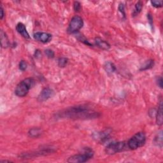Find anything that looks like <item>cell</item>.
Segmentation results:
<instances>
[{
	"mask_svg": "<svg viewBox=\"0 0 163 163\" xmlns=\"http://www.w3.org/2000/svg\"><path fill=\"white\" fill-rule=\"evenodd\" d=\"M77 39H78L79 41H80V42H82V43H85L86 45H89V46H92L91 44L89 42V41H88L87 39L84 37H83L82 34H77Z\"/></svg>",
	"mask_w": 163,
	"mask_h": 163,
	"instance_id": "cell-19",
	"label": "cell"
},
{
	"mask_svg": "<svg viewBox=\"0 0 163 163\" xmlns=\"http://www.w3.org/2000/svg\"><path fill=\"white\" fill-rule=\"evenodd\" d=\"M146 142V135L143 132H139L128 140L127 142V148L131 150H136L143 147Z\"/></svg>",
	"mask_w": 163,
	"mask_h": 163,
	"instance_id": "cell-3",
	"label": "cell"
},
{
	"mask_svg": "<svg viewBox=\"0 0 163 163\" xmlns=\"http://www.w3.org/2000/svg\"><path fill=\"white\" fill-rule=\"evenodd\" d=\"M142 7H143V3L142 1H138L137 3H136L134 7V10L133 13V15L136 16L138 15L140 13V12L142 10Z\"/></svg>",
	"mask_w": 163,
	"mask_h": 163,
	"instance_id": "cell-17",
	"label": "cell"
},
{
	"mask_svg": "<svg viewBox=\"0 0 163 163\" xmlns=\"http://www.w3.org/2000/svg\"><path fill=\"white\" fill-rule=\"evenodd\" d=\"M73 8H74V10L75 12H80V9H81V4L78 1H75L74 3Z\"/></svg>",
	"mask_w": 163,
	"mask_h": 163,
	"instance_id": "cell-24",
	"label": "cell"
},
{
	"mask_svg": "<svg viewBox=\"0 0 163 163\" xmlns=\"http://www.w3.org/2000/svg\"><path fill=\"white\" fill-rule=\"evenodd\" d=\"M126 148H127V145L126 142H112L107 145L105 148V151L109 155H113L125 151Z\"/></svg>",
	"mask_w": 163,
	"mask_h": 163,
	"instance_id": "cell-5",
	"label": "cell"
},
{
	"mask_svg": "<svg viewBox=\"0 0 163 163\" xmlns=\"http://www.w3.org/2000/svg\"><path fill=\"white\" fill-rule=\"evenodd\" d=\"M83 26V20L82 17L76 15L73 17L69 22L67 31L69 34L77 33Z\"/></svg>",
	"mask_w": 163,
	"mask_h": 163,
	"instance_id": "cell-6",
	"label": "cell"
},
{
	"mask_svg": "<svg viewBox=\"0 0 163 163\" xmlns=\"http://www.w3.org/2000/svg\"><path fill=\"white\" fill-rule=\"evenodd\" d=\"M0 35H1V45L3 48H7L10 45V42L9 40H8V37L7 36V34L5 33H4L3 31H1V33H0Z\"/></svg>",
	"mask_w": 163,
	"mask_h": 163,
	"instance_id": "cell-13",
	"label": "cell"
},
{
	"mask_svg": "<svg viewBox=\"0 0 163 163\" xmlns=\"http://www.w3.org/2000/svg\"><path fill=\"white\" fill-rule=\"evenodd\" d=\"M151 4L153 7L156 8H161L162 7V1H152Z\"/></svg>",
	"mask_w": 163,
	"mask_h": 163,
	"instance_id": "cell-22",
	"label": "cell"
},
{
	"mask_svg": "<svg viewBox=\"0 0 163 163\" xmlns=\"http://www.w3.org/2000/svg\"><path fill=\"white\" fill-rule=\"evenodd\" d=\"M27 63H26V62L25 61H21L19 63V69L21 70V71H25V70L27 69Z\"/></svg>",
	"mask_w": 163,
	"mask_h": 163,
	"instance_id": "cell-21",
	"label": "cell"
},
{
	"mask_svg": "<svg viewBox=\"0 0 163 163\" xmlns=\"http://www.w3.org/2000/svg\"><path fill=\"white\" fill-rule=\"evenodd\" d=\"M95 44L96 45L98 46L99 48H101L103 50H108L110 48V45L105 40H103L100 38H95Z\"/></svg>",
	"mask_w": 163,
	"mask_h": 163,
	"instance_id": "cell-11",
	"label": "cell"
},
{
	"mask_svg": "<svg viewBox=\"0 0 163 163\" xmlns=\"http://www.w3.org/2000/svg\"><path fill=\"white\" fill-rule=\"evenodd\" d=\"M153 143L156 146L159 148L162 147V131H161L158 133V134L156 136L155 138L153 140Z\"/></svg>",
	"mask_w": 163,
	"mask_h": 163,
	"instance_id": "cell-15",
	"label": "cell"
},
{
	"mask_svg": "<svg viewBox=\"0 0 163 163\" xmlns=\"http://www.w3.org/2000/svg\"><path fill=\"white\" fill-rule=\"evenodd\" d=\"M54 94V91L50 88H44L38 96V101L39 102H44V101L52 98Z\"/></svg>",
	"mask_w": 163,
	"mask_h": 163,
	"instance_id": "cell-7",
	"label": "cell"
},
{
	"mask_svg": "<svg viewBox=\"0 0 163 163\" xmlns=\"http://www.w3.org/2000/svg\"><path fill=\"white\" fill-rule=\"evenodd\" d=\"M0 162H1V163H3V162H11L12 161H7V160H2V161H1Z\"/></svg>",
	"mask_w": 163,
	"mask_h": 163,
	"instance_id": "cell-28",
	"label": "cell"
},
{
	"mask_svg": "<svg viewBox=\"0 0 163 163\" xmlns=\"http://www.w3.org/2000/svg\"><path fill=\"white\" fill-rule=\"evenodd\" d=\"M68 63V59L66 58H61L58 60V65L61 68H64L67 65Z\"/></svg>",
	"mask_w": 163,
	"mask_h": 163,
	"instance_id": "cell-18",
	"label": "cell"
},
{
	"mask_svg": "<svg viewBox=\"0 0 163 163\" xmlns=\"http://www.w3.org/2000/svg\"><path fill=\"white\" fill-rule=\"evenodd\" d=\"M35 81L32 78H27L21 81L17 86L15 94L19 97H24L28 94L29 90L34 86Z\"/></svg>",
	"mask_w": 163,
	"mask_h": 163,
	"instance_id": "cell-2",
	"label": "cell"
},
{
	"mask_svg": "<svg viewBox=\"0 0 163 163\" xmlns=\"http://www.w3.org/2000/svg\"><path fill=\"white\" fill-rule=\"evenodd\" d=\"M94 156V152L90 148H85L82 153H78L68 158V162L72 163H82L89 161Z\"/></svg>",
	"mask_w": 163,
	"mask_h": 163,
	"instance_id": "cell-4",
	"label": "cell"
},
{
	"mask_svg": "<svg viewBox=\"0 0 163 163\" xmlns=\"http://www.w3.org/2000/svg\"><path fill=\"white\" fill-rule=\"evenodd\" d=\"M104 68H105V71L107 72V73L108 74H112L115 72L116 70L115 66L114 65V64L112 62L106 63L104 66Z\"/></svg>",
	"mask_w": 163,
	"mask_h": 163,
	"instance_id": "cell-14",
	"label": "cell"
},
{
	"mask_svg": "<svg viewBox=\"0 0 163 163\" xmlns=\"http://www.w3.org/2000/svg\"><path fill=\"white\" fill-rule=\"evenodd\" d=\"M45 55L47 56V57L48 58L52 59V58H54L55 54H54V52L52 50H51V49H46L45 50Z\"/></svg>",
	"mask_w": 163,
	"mask_h": 163,
	"instance_id": "cell-20",
	"label": "cell"
},
{
	"mask_svg": "<svg viewBox=\"0 0 163 163\" xmlns=\"http://www.w3.org/2000/svg\"><path fill=\"white\" fill-rule=\"evenodd\" d=\"M16 30L22 37H24L26 39H29L30 38L29 34L28 32L27 29H26V26L24 24L19 23L16 26Z\"/></svg>",
	"mask_w": 163,
	"mask_h": 163,
	"instance_id": "cell-9",
	"label": "cell"
},
{
	"mask_svg": "<svg viewBox=\"0 0 163 163\" xmlns=\"http://www.w3.org/2000/svg\"><path fill=\"white\" fill-rule=\"evenodd\" d=\"M156 83L157 86L160 88H162V77H159L156 79Z\"/></svg>",
	"mask_w": 163,
	"mask_h": 163,
	"instance_id": "cell-25",
	"label": "cell"
},
{
	"mask_svg": "<svg viewBox=\"0 0 163 163\" xmlns=\"http://www.w3.org/2000/svg\"><path fill=\"white\" fill-rule=\"evenodd\" d=\"M156 123L159 126H161L163 122L162 119V99L159 101V105L158 110L156 112Z\"/></svg>",
	"mask_w": 163,
	"mask_h": 163,
	"instance_id": "cell-10",
	"label": "cell"
},
{
	"mask_svg": "<svg viewBox=\"0 0 163 163\" xmlns=\"http://www.w3.org/2000/svg\"><path fill=\"white\" fill-rule=\"evenodd\" d=\"M153 65H154L153 61L152 59H150L148 61H147L145 63V64L142 67V68H140V70L141 71H142V70L143 71H144V70L149 69L153 68Z\"/></svg>",
	"mask_w": 163,
	"mask_h": 163,
	"instance_id": "cell-16",
	"label": "cell"
},
{
	"mask_svg": "<svg viewBox=\"0 0 163 163\" xmlns=\"http://www.w3.org/2000/svg\"><path fill=\"white\" fill-rule=\"evenodd\" d=\"M118 10L121 13V14L123 15V17H126V13H125V7L124 4L121 3L118 5Z\"/></svg>",
	"mask_w": 163,
	"mask_h": 163,
	"instance_id": "cell-23",
	"label": "cell"
},
{
	"mask_svg": "<svg viewBox=\"0 0 163 163\" xmlns=\"http://www.w3.org/2000/svg\"><path fill=\"white\" fill-rule=\"evenodd\" d=\"M0 12H1V14H0V19L2 20L3 19L4 15H4V10H3L2 6H1V8H0Z\"/></svg>",
	"mask_w": 163,
	"mask_h": 163,
	"instance_id": "cell-26",
	"label": "cell"
},
{
	"mask_svg": "<svg viewBox=\"0 0 163 163\" xmlns=\"http://www.w3.org/2000/svg\"><path fill=\"white\" fill-rule=\"evenodd\" d=\"M41 55H42L41 52L39 50H37L36 52H35V57H36V58H38V57L41 56Z\"/></svg>",
	"mask_w": 163,
	"mask_h": 163,
	"instance_id": "cell-27",
	"label": "cell"
},
{
	"mask_svg": "<svg viewBox=\"0 0 163 163\" xmlns=\"http://www.w3.org/2000/svg\"><path fill=\"white\" fill-rule=\"evenodd\" d=\"M60 118H68L73 119H91L99 116V114L91 110L87 105H78L70 107L58 113Z\"/></svg>",
	"mask_w": 163,
	"mask_h": 163,
	"instance_id": "cell-1",
	"label": "cell"
},
{
	"mask_svg": "<svg viewBox=\"0 0 163 163\" xmlns=\"http://www.w3.org/2000/svg\"><path fill=\"white\" fill-rule=\"evenodd\" d=\"M33 37L38 42H42L43 43H46L51 41L52 36V34L47 33L37 32L33 34Z\"/></svg>",
	"mask_w": 163,
	"mask_h": 163,
	"instance_id": "cell-8",
	"label": "cell"
},
{
	"mask_svg": "<svg viewBox=\"0 0 163 163\" xmlns=\"http://www.w3.org/2000/svg\"><path fill=\"white\" fill-rule=\"evenodd\" d=\"M42 129L39 128V127H33L28 132L29 136L31 138H38L39 136H40L42 134Z\"/></svg>",
	"mask_w": 163,
	"mask_h": 163,
	"instance_id": "cell-12",
	"label": "cell"
}]
</instances>
